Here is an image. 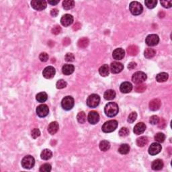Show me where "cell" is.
<instances>
[{"instance_id":"2","label":"cell","mask_w":172,"mask_h":172,"mask_svg":"<svg viewBox=\"0 0 172 172\" xmlns=\"http://www.w3.org/2000/svg\"><path fill=\"white\" fill-rule=\"evenodd\" d=\"M117 127H118V122L115 120H112L106 122L102 126V129L104 133H109L114 131Z\"/></svg>"},{"instance_id":"7","label":"cell","mask_w":172,"mask_h":172,"mask_svg":"<svg viewBox=\"0 0 172 172\" xmlns=\"http://www.w3.org/2000/svg\"><path fill=\"white\" fill-rule=\"evenodd\" d=\"M147 75L142 71H137L132 77V81L136 84H142L147 79Z\"/></svg>"},{"instance_id":"15","label":"cell","mask_w":172,"mask_h":172,"mask_svg":"<svg viewBox=\"0 0 172 172\" xmlns=\"http://www.w3.org/2000/svg\"><path fill=\"white\" fill-rule=\"evenodd\" d=\"M88 121L90 124H96L100 120V116L96 111H92L88 114Z\"/></svg>"},{"instance_id":"5","label":"cell","mask_w":172,"mask_h":172,"mask_svg":"<svg viewBox=\"0 0 172 172\" xmlns=\"http://www.w3.org/2000/svg\"><path fill=\"white\" fill-rule=\"evenodd\" d=\"M21 163L22 166L24 169H30L35 166V159L33 156L26 155L22 159Z\"/></svg>"},{"instance_id":"27","label":"cell","mask_w":172,"mask_h":172,"mask_svg":"<svg viewBox=\"0 0 172 172\" xmlns=\"http://www.w3.org/2000/svg\"><path fill=\"white\" fill-rule=\"evenodd\" d=\"M168 77H169V75L167 73L165 72H162L159 73V74L156 76V81L158 82H165L168 79Z\"/></svg>"},{"instance_id":"22","label":"cell","mask_w":172,"mask_h":172,"mask_svg":"<svg viewBox=\"0 0 172 172\" xmlns=\"http://www.w3.org/2000/svg\"><path fill=\"white\" fill-rule=\"evenodd\" d=\"M152 169L155 170V171H158V170H161L163 167V162L161 159H157L155 160L152 163L151 165Z\"/></svg>"},{"instance_id":"51","label":"cell","mask_w":172,"mask_h":172,"mask_svg":"<svg viewBox=\"0 0 172 172\" xmlns=\"http://www.w3.org/2000/svg\"><path fill=\"white\" fill-rule=\"evenodd\" d=\"M136 67H137V63H135V62H130V63H129V64H128V68L130 70L135 69Z\"/></svg>"},{"instance_id":"9","label":"cell","mask_w":172,"mask_h":172,"mask_svg":"<svg viewBox=\"0 0 172 172\" xmlns=\"http://www.w3.org/2000/svg\"><path fill=\"white\" fill-rule=\"evenodd\" d=\"M49 113V108L48 106L46 104L39 105L37 108V114L41 118L46 117Z\"/></svg>"},{"instance_id":"42","label":"cell","mask_w":172,"mask_h":172,"mask_svg":"<svg viewBox=\"0 0 172 172\" xmlns=\"http://www.w3.org/2000/svg\"><path fill=\"white\" fill-rule=\"evenodd\" d=\"M137 118V112H133L132 113H130L129 116L128 117V122H129V123H133V122H134L136 120Z\"/></svg>"},{"instance_id":"34","label":"cell","mask_w":172,"mask_h":172,"mask_svg":"<svg viewBox=\"0 0 172 172\" xmlns=\"http://www.w3.org/2000/svg\"><path fill=\"white\" fill-rule=\"evenodd\" d=\"M148 143V139L146 137H141L137 140V145L140 147H144Z\"/></svg>"},{"instance_id":"26","label":"cell","mask_w":172,"mask_h":172,"mask_svg":"<svg viewBox=\"0 0 172 172\" xmlns=\"http://www.w3.org/2000/svg\"><path fill=\"white\" fill-rule=\"evenodd\" d=\"M109 66L105 64L103 65L102 67H100L99 69V73L100 74L102 75V77H106L109 75Z\"/></svg>"},{"instance_id":"53","label":"cell","mask_w":172,"mask_h":172,"mask_svg":"<svg viewBox=\"0 0 172 172\" xmlns=\"http://www.w3.org/2000/svg\"><path fill=\"white\" fill-rule=\"evenodd\" d=\"M80 28H81V24L77 22V23H76L74 26H73V30H75V31H76V30H78L79 29H80Z\"/></svg>"},{"instance_id":"36","label":"cell","mask_w":172,"mask_h":172,"mask_svg":"<svg viewBox=\"0 0 172 172\" xmlns=\"http://www.w3.org/2000/svg\"><path fill=\"white\" fill-rule=\"evenodd\" d=\"M77 119L78 122L80 124H84L85 123L86 120V115L85 114L84 112H80L78 113L77 116Z\"/></svg>"},{"instance_id":"17","label":"cell","mask_w":172,"mask_h":172,"mask_svg":"<svg viewBox=\"0 0 172 172\" xmlns=\"http://www.w3.org/2000/svg\"><path fill=\"white\" fill-rule=\"evenodd\" d=\"M133 90V85L130 84V82H123L120 86V90L122 93L127 94L129 93Z\"/></svg>"},{"instance_id":"13","label":"cell","mask_w":172,"mask_h":172,"mask_svg":"<svg viewBox=\"0 0 172 172\" xmlns=\"http://www.w3.org/2000/svg\"><path fill=\"white\" fill-rule=\"evenodd\" d=\"M124 69V65L119 62L114 61L111 63L110 65V70L111 72L114 74L120 73Z\"/></svg>"},{"instance_id":"35","label":"cell","mask_w":172,"mask_h":172,"mask_svg":"<svg viewBox=\"0 0 172 172\" xmlns=\"http://www.w3.org/2000/svg\"><path fill=\"white\" fill-rule=\"evenodd\" d=\"M147 89V86L145 84H139L135 86V90L137 93H143Z\"/></svg>"},{"instance_id":"21","label":"cell","mask_w":172,"mask_h":172,"mask_svg":"<svg viewBox=\"0 0 172 172\" xmlns=\"http://www.w3.org/2000/svg\"><path fill=\"white\" fill-rule=\"evenodd\" d=\"M75 70V67L73 65L71 64H65L63 66L62 68V71L64 75H69L74 72Z\"/></svg>"},{"instance_id":"29","label":"cell","mask_w":172,"mask_h":172,"mask_svg":"<svg viewBox=\"0 0 172 172\" xmlns=\"http://www.w3.org/2000/svg\"><path fill=\"white\" fill-rule=\"evenodd\" d=\"M88 44H89V40L88 38H86V37L82 38V39H79L78 42H77V45H78V46L81 48H86V47L88 46Z\"/></svg>"},{"instance_id":"4","label":"cell","mask_w":172,"mask_h":172,"mask_svg":"<svg viewBox=\"0 0 172 172\" xmlns=\"http://www.w3.org/2000/svg\"><path fill=\"white\" fill-rule=\"evenodd\" d=\"M75 101L71 96H66L62 100L61 106L65 110H70L74 106Z\"/></svg>"},{"instance_id":"28","label":"cell","mask_w":172,"mask_h":172,"mask_svg":"<svg viewBox=\"0 0 172 172\" xmlns=\"http://www.w3.org/2000/svg\"><path fill=\"white\" fill-rule=\"evenodd\" d=\"M104 97L105 99L107 100H113L115 97H116V92L112 90H108L105 92Z\"/></svg>"},{"instance_id":"48","label":"cell","mask_w":172,"mask_h":172,"mask_svg":"<svg viewBox=\"0 0 172 172\" xmlns=\"http://www.w3.org/2000/svg\"><path fill=\"white\" fill-rule=\"evenodd\" d=\"M60 32H61V28L58 25L55 26L54 28H52V33L53 34V35H58Z\"/></svg>"},{"instance_id":"1","label":"cell","mask_w":172,"mask_h":172,"mask_svg":"<svg viewBox=\"0 0 172 172\" xmlns=\"http://www.w3.org/2000/svg\"><path fill=\"white\" fill-rule=\"evenodd\" d=\"M118 105L115 102L108 103L104 108V112L108 117H114L118 113Z\"/></svg>"},{"instance_id":"8","label":"cell","mask_w":172,"mask_h":172,"mask_svg":"<svg viewBox=\"0 0 172 172\" xmlns=\"http://www.w3.org/2000/svg\"><path fill=\"white\" fill-rule=\"evenodd\" d=\"M31 5L37 11H42L46 7V2L44 0H33L31 1Z\"/></svg>"},{"instance_id":"37","label":"cell","mask_w":172,"mask_h":172,"mask_svg":"<svg viewBox=\"0 0 172 172\" xmlns=\"http://www.w3.org/2000/svg\"><path fill=\"white\" fill-rule=\"evenodd\" d=\"M165 139V135H164L163 133H159L157 134H156L155 136V140L156 141V142H157L159 143L164 142Z\"/></svg>"},{"instance_id":"49","label":"cell","mask_w":172,"mask_h":172,"mask_svg":"<svg viewBox=\"0 0 172 172\" xmlns=\"http://www.w3.org/2000/svg\"><path fill=\"white\" fill-rule=\"evenodd\" d=\"M157 124L158 127L161 128V129H163V128H164L166 126V122L163 118H161V120H159V122Z\"/></svg>"},{"instance_id":"50","label":"cell","mask_w":172,"mask_h":172,"mask_svg":"<svg viewBox=\"0 0 172 172\" xmlns=\"http://www.w3.org/2000/svg\"><path fill=\"white\" fill-rule=\"evenodd\" d=\"M58 14V10L57 9H52L51 11H50V15L53 17H56L57 16Z\"/></svg>"},{"instance_id":"45","label":"cell","mask_w":172,"mask_h":172,"mask_svg":"<svg viewBox=\"0 0 172 172\" xmlns=\"http://www.w3.org/2000/svg\"><path fill=\"white\" fill-rule=\"evenodd\" d=\"M65 59L67 62H73L74 61L75 56L72 53H67L65 56Z\"/></svg>"},{"instance_id":"16","label":"cell","mask_w":172,"mask_h":172,"mask_svg":"<svg viewBox=\"0 0 172 172\" xmlns=\"http://www.w3.org/2000/svg\"><path fill=\"white\" fill-rule=\"evenodd\" d=\"M161 105V102L159 99H153L149 102V109L152 111H157L160 108Z\"/></svg>"},{"instance_id":"54","label":"cell","mask_w":172,"mask_h":172,"mask_svg":"<svg viewBox=\"0 0 172 172\" xmlns=\"http://www.w3.org/2000/svg\"><path fill=\"white\" fill-rule=\"evenodd\" d=\"M49 4L52 5H55L57 4V3H58V2H59V1H48Z\"/></svg>"},{"instance_id":"3","label":"cell","mask_w":172,"mask_h":172,"mask_svg":"<svg viewBox=\"0 0 172 172\" xmlns=\"http://www.w3.org/2000/svg\"><path fill=\"white\" fill-rule=\"evenodd\" d=\"M129 10L134 16H138V15L142 14L143 7V5L138 1H132L130 3Z\"/></svg>"},{"instance_id":"20","label":"cell","mask_w":172,"mask_h":172,"mask_svg":"<svg viewBox=\"0 0 172 172\" xmlns=\"http://www.w3.org/2000/svg\"><path fill=\"white\" fill-rule=\"evenodd\" d=\"M58 128H59V126H58V122H56V121H54V122H50V124L48 125V131L50 135H53L54 134L57 133Z\"/></svg>"},{"instance_id":"41","label":"cell","mask_w":172,"mask_h":172,"mask_svg":"<svg viewBox=\"0 0 172 172\" xmlns=\"http://www.w3.org/2000/svg\"><path fill=\"white\" fill-rule=\"evenodd\" d=\"M129 135V130L127 128L123 127L119 130V135L122 137H125Z\"/></svg>"},{"instance_id":"44","label":"cell","mask_w":172,"mask_h":172,"mask_svg":"<svg viewBox=\"0 0 172 172\" xmlns=\"http://www.w3.org/2000/svg\"><path fill=\"white\" fill-rule=\"evenodd\" d=\"M159 118L157 116H155V115H154V116H152L150 118V120H149V122L151 124H157L159 122Z\"/></svg>"},{"instance_id":"40","label":"cell","mask_w":172,"mask_h":172,"mask_svg":"<svg viewBox=\"0 0 172 172\" xmlns=\"http://www.w3.org/2000/svg\"><path fill=\"white\" fill-rule=\"evenodd\" d=\"M67 82H66L65 80H63V79H60V80H58V82H56V87L57 89H63L67 86Z\"/></svg>"},{"instance_id":"38","label":"cell","mask_w":172,"mask_h":172,"mask_svg":"<svg viewBox=\"0 0 172 172\" xmlns=\"http://www.w3.org/2000/svg\"><path fill=\"white\" fill-rule=\"evenodd\" d=\"M145 3L148 8L153 9L156 6L157 1L156 0H146V1H145Z\"/></svg>"},{"instance_id":"33","label":"cell","mask_w":172,"mask_h":172,"mask_svg":"<svg viewBox=\"0 0 172 172\" xmlns=\"http://www.w3.org/2000/svg\"><path fill=\"white\" fill-rule=\"evenodd\" d=\"M130 151V147L128 144H122L118 149V152L122 155L128 154Z\"/></svg>"},{"instance_id":"14","label":"cell","mask_w":172,"mask_h":172,"mask_svg":"<svg viewBox=\"0 0 172 172\" xmlns=\"http://www.w3.org/2000/svg\"><path fill=\"white\" fill-rule=\"evenodd\" d=\"M73 22V17L70 14H65L60 19V23L63 26H69Z\"/></svg>"},{"instance_id":"25","label":"cell","mask_w":172,"mask_h":172,"mask_svg":"<svg viewBox=\"0 0 172 172\" xmlns=\"http://www.w3.org/2000/svg\"><path fill=\"white\" fill-rule=\"evenodd\" d=\"M75 6V1L73 0H65L63 2V7L66 10L73 8Z\"/></svg>"},{"instance_id":"47","label":"cell","mask_w":172,"mask_h":172,"mask_svg":"<svg viewBox=\"0 0 172 172\" xmlns=\"http://www.w3.org/2000/svg\"><path fill=\"white\" fill-rule=\"evenodd\" d=\"M161 4L165 8H170L172 6L171 1H161Z\"/></svg>"},{"instance_id":"19","label":"cell","mask_w":172,"mask_h":172,"mask_svg":"<svg viewBox=\"0 0 172 172\" xmlns=\"http://www.w3.org/2000/svg\"><path fill=\"white\" fill-rule=\"evenodd\" d=\"M146 130V125L143 122H139L136 124L134 127V133L136 135H139L143 134Z\"/></svg>"},{"instance_id":"32","label":"cell","mask_w":172,"mask_h":172,"mask_svg":"<svg viewBox=\"0 0 172 172\" xmlns=\"http://www.w3.org/2000/svg\"><path fill=\"white\" fill-rule=\"evenodd\" d=\"M155 54H156L155 50L154 49L150 48H146L144 52V55L147 58H153L155 55Z\"/></svg>"},{"instance_id":"24","label":"cell","mask_w":172,"mask_h":172,"mask_svg":"<svg viewBox=\"0 0 172 172\" xmlns=\"http://www.w3.org/2000/svg\"><path fill=\"white\" fill-rule=\"evenodd\" d=\"M127 52L130 56H136L139 52V48L136 45H130L128 47Z\"/></svg>"},{"instance_id":"12","label":"cell","mask_w":172,"mask_h":172,"mask_svg":"<svg viewBox=\"0 0 172 172\" xmlns=\"http://www.w3.org/2000/svg\"><path fill=\"white\" fill-rule=\"evenodd\" d=\"M55 73V69L52 66H48V67H46L43 70V75L46 79H51L54 76Z\"/></svg>"},{"instance_id":"52","label":"cell","mask_w":172,"mask_h":172,"mask_svg":"<svg viewBox=\"0 0 172 172\" xmlns=\"http://www.w3.org/2000/svg\"><path fill=\"white\" fill-rule=\"evenodd\" d=\"M70 43H71V40H70L69 38H65V39H63V45H65V46H67V45H69Z\"/></svg>"},{"instance_id":"11","label":"cell","mask_w":172,"mask_h":172,"mask_svg":"<svg viewBox=\"0 0 172 172\" xmlns=\"http://www.w3.org/2000/svg\"><path fill=\"white\" fill-rule=\"evenodd\" d=\"M162 147L159 143H153L151 145L149 148V153L151 155H155L159 153L161 151Z\"/></svg>"},{"instance_id":"43","label":"cell","mask_w":172,"mask_h":172,"mask_svg":"<svg viewBox=\"0 0 172 172\" xmlns=\"http://www.w3.org/2000/svg\"><path fill=\"white\" fill-rule=\"evenodd\" d=\"M31 135L33 139H37V138H38L41 135V131H40L39 128H35V129L32 130Z\"/></svg>"},{"instance_id":"18","label":"cell","mask_w":172,"mask_h":172,"mask_svg":"<svg viewBox=\"0 0 172 172\" xmlns=\"http://www.w3.org/2000/svg\"><path fill=\"white\" fill-rule=\"evenodd\" d=\"M124 55H125V52H124V49L121 48L115 49L112 53L113 58L116 60L122 59L124 57Z\"/></svg>"},{"instance_id":"39","label":"cell","mask_w":172,"mask_h":172,"mask_svg":"<svg viewBox=\"0 0 172 172\" xmlns=\"http://www.w3.org/2000/svg\"><path fill=\"white\" fill-rule=\"evenodd\" d=\"M51 165L49 163H44L43 165H41L40 168V171L41 172H49L51 171Z\"/></svg>"},{"instance_id":"23","label":"cell","mask_w":172,"mask_h":172,"mask_svg":"<svg viewBox=\"0 0 172 172\" xmlns=\"http://www.w3.org/2000/svg\"><path fill=\"white\" fill-rule=\"evenodd\" d=\"M52 151L49 149H44L41 154V157L43 160H48L52 157Z\"/></svg>"},{"instance_id":"30","label":"cell","mask_w":172,"mask_h":172,"mask_svg":"<svg viewBox=\"0 0 172 172\" xmlns=\"http://www.w3.org/2000/svg\"><path fill=\"white\" fill-rule=\"evenodd\" d=\"M99 147L101 151H106L110 148V143L108 141L104 140V141H102L100 143Z\"/></svg>"},{"instance_id":"10","label":"cell","mask_w":172,"mask_h":172,"mask_svg":"<svg viewBox=\"0 0 172 172\" xmlns=\"http://www.w3.org/2000/svg\"><path fill=\"white\" fill-rule=\"evenodd\" d=\"M159 42V38L157 35H148L145 40V43L149 46H154Z\"/></svg>"},{"instance_id":"6","label":"cell","mask_w":172,"mask_h":172,"mask_svg":"<svg viewBox=\"0 0 172 172\" xmlns=\"http://www.w3.org/2000/svg\"><path fill=\"white\" fill-rule=\"evenodd\" d=\"M100 102V98L97 94H92L87 100V105L90 108H96Z\"/></svg>"},{"instance_id":"46","label":"cell","mask_w":172,"mask_h":172,"mask_svg":"<svg viewBox=\"0 0 172 172\" xmlns=\"http://www.w3.org/2000/svg\"><path fill=\"white\" fill-rule=\"evenodd\" d=\"M40 60L42 62H46L48 60V55L46 52H42L39 55Z\"/></svg>"},{"instance_id":"31","label":"cell","mask_w":172,"mask_h":172,"mask_svg":"<svg viewBox=\"0 0 172 172\" xmlns=\"http://www.w3.org/2000/svg\"><path fill=\"white\" fill-rule=\"evenodd\" d=\"M47 98H48V96H47L46 93L45 92H41V93L38 94L37 95V97H36V99L39 102L43 103L46 102L47 100Z\"/></svg>"}]
</instances>
